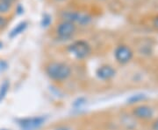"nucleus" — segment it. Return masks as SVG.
<instances>
[{"instance_id":"f257e3e1","label":"nucleus","mask_w":158,"mask_h":130,"mask_svg":"<svg viewBox=\"0 0 158 130\" xmlns=\"http://www.w3.org/2000/svg\"><path fill=\"white\" fill-rule=\"evenodd\" d=\"M47 76L55 82H63L71 76V67L62 61H51L45 67Z\"/></svg>"},{"instance_id":"f03ea898","label":"nucleus","mask_w":158,"mask_h":130,"mask_svg":"<svg viewBox=\"0 0 158 130\" xmlns=\"http://www.w3.org/2000/svg\"><path fill=\"white\" fill-rule=\"evenodd\" d=\"M68 52L75 59L83 60L90 55L91 46L86 40H76L69 45Z\"/></svg>"},{"instance_id":"7ed1b4c3","label":"nucleus","mask_w":158,"mask_h":130,"mask_svg":"<svg viewBox=\"0 0 158 130\" xmlns=\"http://www.w3.org/2000/svg\"><path fill=\"white\" fill-rule=\"evenodd\" d=\"M61 17L62 21L71 22L79 26H86L92 21V16L90 14L77 11H63Z\"/></svg>"},{"instance_id":"20e7f679","label":"nucleus","mask_w":158,"mask_h":130,"mask_svg":"<svg viewBox=\"0 0 158 130\" xmlns=\"http://www.w3.org/2000/svg\"><path fill=\"white\" fill-rule=\"evenodd\" d=\"M47 120L48 117L46 115H36L19 118L16 122L20 130H39L45 124Z\"/></svg>"},{"instance_id":"39448f33","label":"nucleus","mask_w":158,"mask_h":130,"mask_svg":"<svg viewBox=\"0 0 158 130\" xmlns=\"http://www.w3.org/2000/svg\"><path fill=\"white\" fill-rule=\"evenodd\" d=\"M131 114L137 120L148 121L153 119L155 110L150 105L146 103H141L133 107L131 110Z\"/></svg>"},{"instance_id":"423d86ee","label":"nucleus","mask_w":158,"mask_h":130,"mask_svg":"<svg viewBox=\"0 0 158 130\" xmlns=\"http://www.w3.org/2000/svg\"><path fill=\"white\" fill-rule=\"evenodd\" d=\"M57 38L62 41L71 40L77 32V25L68 21H62L56 29Z\"/></svg>"},{"instance_id":"0eeeda50","label":"nucleus","mask_w":158,"mask_h":130,"mask_svg":"<svg viewBox=\"0 0 158 130\" xmlns=\"http://www.w3.org/2000/svg\"><path fill=\"white\" fill-rule=\"evenodd\" d=\"M114 58L120 65H127L134 58V51L128 45L121 44L116 46L114 50Z\"/></svg>"},{"instance_id":"6e6552de","label":"nucleus","mask_w":158,"mask_h":130,"mask_svg":"<svg viewBox=\"0 0 158 130\" xmlns=\"http://www.w3.org/2000/svg\"><path fill=\"white\" fill-rule=\"evenodd\" d=\"M116 75V70L110 65H102L96 70L97 78L100 80L108 81L113 79Z\"/></svg>"},{"instance_id":"1a4fd4ad","label":"nucleus","mask_w":158,"mask_h":130,"mask_svg":"<svg viewBox=\"0 0 158 130\" xmlns=\"http://www.w3.org/2000/svg\"><path fill=\"white\" fill-rule=\"evenodd\" d=\"M27 27H28V23L27 21H21V22L19 23L15 27L12 28V30L8 34V37L12 40V39L18 37L19 35L23 33L27 29Z\"/></svg>"},{"instance_id":"9d476101","label":"nucleus","mask_w":158,"mask_h":130,"mask_svg":"<svg viewBox=\"0 0 158 130\" xmlns=\"http://www.w3.org/2000/svg\"><path fill=\"white\" fill-rule=\"evenodd\" d=\"M147 94H145L143 93H136L135 94H132L131 96L128 97V99L127 100V103L128 105L135 106V105L141 104V103H144L147 101Z\"/></svg>"},{"instance_id":"9b49d317","label":"nucleus","mask_w":158,"mask_h":130,"mask_svg":"<svg viewBox=\"0 0 158 130\" xmlns=\"http://www.w3.org/2000/svg\"><path fill=\"white\" fill-rule=\"evenodd\" d=\"M10 81L5 79L1 84H0V103L6 99L7 94L10 90Z\"/></svg>"},{"instance_id":"f8f14e48","label":"nucleus","mask_w":158,"mask_h":130,"mask_svg":"<svg viewBox=\"0 0 158 130\" xmlns=\"http://www.w3.org/2000/svg\"><path fill=\"white\" fill-rule=\"evenodd\" d=\"M52 24V17L50 14L48 13H43L41 19H40V25L42 28H48L50 26V25Z\"/></svg>"},{"instance_id":"ddd939ff","label":"nucleus","mask_w":158,"mask_h":130,"mask_svg":"<svg viewBox=\"0 0 158 130\" xmlns=\"http://www.w3.org/2000/svg\"><path fill=\"white\" fill-rule=\"evenodd\" d=\"M11 6H12L0 0V15H5L6 13L10 12L11 10Z\"/></svg>"},{"instance_id":"4468645a","label":"nucleus","mask_w":158,"mask_h":130,"mask_svg":"<svg viewBox=\"0 0 158 130\" xmlns=\"http://www.w3.org/2000/svg\"><path fill=\"white\" fill-rule=\"evenodd\" d=\"M85 103H86V100H85V98H83V97H80L78 99H77L73 103V107L76 108H82L84 105H85Z\"/></svg>"},{"instance_id":"2eb2a0df","label":"nucleus","mask_w":158,"mask_h":130,"mask_svg":"<svg viewBox=\"0 0 158 130\" xmlns=\"http://www.w3.org/2000/svg\"><path fill=\"white\" fill-rule=\"evenodd\" d=\"M8 25V18L4 15H0V31L4 30Z\"/></svg>"},{"instance_id":"dca6fc26","label":"nucleus","mask_w":158,"mask_h":130,"mask_svg":"<svg viewBox=\"0 0 158 130\" xmlns=\"http://www.w3.org/2000/svg\"><path fill=\"white\" fill-rule=\"evenodd\" d=\"M9 67V64L5 59H0V74L5 73Z\"/></svg>"},{"instance_id":"f3484780","label":"nucleus","mask_w":158,"mask_h":130,"mask_svg":"<svg viewBox=\"0 0 158 130\" xmlns=\"http://www.w3.org/2000/svg\"><path fill=\"white\" fill-rule=\"evenodd\" d=\"M152 26L155 30L158 31V15L155 16L152 18Z\"/></svg>"},{"instance_id":"a211bd4d","label":"nucleus","mask_w":158,"mask_h":130,"mask_svg":"<svg viewBox=\"0 0 158 130\" xmlns=\"http://www.w3.org/2000/svg\"><path fill=\"white\" fill-rule=\"evenodd\" d=\"M16 13L18 15H21L24 13V7L20 5H18L17 7H16Z\"/></svg>"},{"instance_id":"6ab92c4d","label":"nucleus","mask_w":158,"mask_h":130,"mask_svg":"<svg viewBox=\"0 0 158 130\" xmlns=\"http://www.w3.org/2000/svg\"><path fill=\"white\" fill-rule=\"evenodd\" d=\"M151 130H158V119L155 120L151 123Z\"/></svg>"},{"instance_id":"aec40b11","label":"nucleus","mask_w":158,"mask_h":130,"mask_svg":"<svg viewBox=\"0 0 158 130\" xmlns=\"http://www.w3.org/2000/svg\"><path fill=\"white\" fill-rule=\"evenodd\" d=\"M54 130H72L70 128H69L68 126H64V125H62V126H58Z\"/></svg>"},{"instance_id":"412c9836","label":"nucleus","mask_w":158,"mask_h":130,"mask_svg":"<svg viewBox=\"0 0 158 130\" xmlns=\"http://www.w3.org/2000/svg\"><path fill=\"white\" fill-rule=\"evenodd\" d=\"M1 1H4V2H6V3H7V4H9V5L12 6L14 3H16V1H17V0H1Z\"/></svg>"},{"instance_id":"4be33fe9","label":"nucleus","mask_w":158,"mask_h":130,"mask_svg":"<svg viewBox=\"0 0 158 130\" xmlns=\"http://www.w3.org/2000/svg\"><path fill=\"white\" fill-rule=\"evenodd\" d=\"M2 47H3V43L0 41V49H2Z\"/></svg>"},{"instance_id":"5701e85b","label":"nucleus","mask_w":158,"mask_h":130,"mask_svg":"<svg viewBox=\"0 0 158 130\" xmlns=\"http://www.w3.org/2000/svg\"><path fill=\"white\" fill-rule=\"evenodd\" d=\"M56 1H58V2H62V1H64V0H56Z\"/></svg>"},{"instance_id":"b1692460","label":"nucleus","mask_w":158,"mask_h":130,"mask_svg":"<svg viewBox=\"0 0 158 130\" xmlns=\"http://www.w3.org/2000/svg\"><path fill=\"white\" fill-rule=\"evenodd\" d=\"M0 130H9V129H6V128H3V129H0Z\"/></svg>"},{"instance_id":"393cba45","label":"nucleus","mask_w":158,"mask_h":130,"mask_svg":"<svg viewBox=\"0 0 158 130\" xmlns=\"http://www.w3.org/2000/svg\"><path fill=\"white\" fill-rule=\"evenodd\" d=\"M99 1H104V0H99Z\"/></svg>"}]
</instances>
